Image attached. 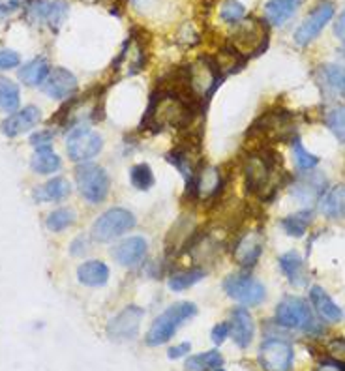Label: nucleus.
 Returning a JSON list of instances; mask_svg holds the SVG:
<instances>
[{"label": "nucleus", "instance_id": "nucleus-2", "mask_svg": "<svg viewBox=\"0 0 345 371\" xmlns=\"http://www.w3.org/2000/svg\"><path fill=\"white\" fill-rule=\"evenodd\" d=\"M278 160L276 154H272L269 150H259L246 156L244 161V184L246 190L251 195L264 199L270 197L276 192L278 188Z\"/></svg>", "mask_w": 345, "mask_h": 371}, {"label": "nucleus", "instance_id": "nucleus-14", "mask_svg": "<svg viewBox=\"0 0 345 371\" xmlns=\"http://www.w3.org/2000/svg\"><path fill=\"white\" fill-rule=\"evenodd\" d=\"M333 17H334L333 2H328V0L319 2V4L314 8V12L310 13V15L302 21V25L296 28V32H295L296 44L301 45V47L312 44L315 38L319 36L321 31L328 25V21H330Z\"/></svg>", "mask_w": 345, "mask_h": 371}, {"label": "nucleus", "instance_id": "nucleus-47", "mask_svg": "<svg viewBox=\"0 0 345 371\" xmlns=\"http://www.w3.org/2000/svg\"><path fill=\"white\" fill-rule=\"evenodd\" d=\"M317 371H345V364L336 362V360H328V362H321L317 365Z\"/></svg>", "mask_w": 345, "mask_h": 371}, {"label": "nucleus", "instance_id": "nucleus-23", "mask_svg": "<svg viewBox=\"0 0 345 371\" xmlns=\"http://www.w3.org/2000/svg\"><path fill=\"white\" fill-rule=\"evenodd\" d=\"M69 192H71V188H69L68 180L57 176V179L49 180V182L36 188L32 195L36 199V203H57V201L68 197Z\"/></svg>", "mask_w": 345, "mask_h": 371}, {"label": "nucleus", "instance_id": "nucleus-1", "mask_svg": "<svg viewBox=\"0 0 345 371\" xmlns=\"http://www.w3.org/2000/svg\"><path fill=\"white\" fill-rule=\"evenodd\" d=\"M195 106L197 104L184 96L178 88L160 90L152 96L149 111L143 118V126L154 131L184 130L194 122Z\"/></svg>", "mask_w": 345, "mask_h": 371}, {"label": "nucleus", "instance_id": "nucleus-37", "mask_svg": "<svg viewBox=\"0 0 345 371\" xmlns=\"http://www.w3.org/2000/svg\"><path fill=\"white\" fill-rule=\"evenodd\" d=\"M293 156H295L296 167L301 169V171H312V169L319 163V158L312 154V152H308V150L302 147L298 137L293 139Z\"/></svg>", "mask_w": 345, "mask_h": 371}, {"label": "nucleus", "instance_id": "nucleus-8", "mask_svg": "<svg viewBox=\"0 0 345 371\" xmlns=\"http://www.w3.org/2000/svg\"><path fill=\"white\" fill-rule=\"evenodd\" d=\"M103 149V139L98 131H94L88 126H74L69 131L68 141H66V150H68L69 160L76 163H85L100 154Z\"/></svg>", "mask_w": 345, "mask_h": 371}, {"label": "nucleus", "instance_id": "nucleus-48", "mask_svg": "<svg viewBox=\"0 0 345 371\" xmlns=\"http://www.w3.org/2000/svg\"><path fill=\"white\" fill-rule=\"evenodd\" d=\"M216 371H226V370H221V368H220V370H216Z\"/></svg>", "mask_w": 345, "mask_h": 371}, {"label": "nucleus", "instance_id": "nucleus-7", "mask_svg": "<svg viewBox=\"0 0 345 371\" xmlns=\"http://www.w3.org/2000/svg\"><path fill=\"white\" fill-rule=\"evenodd\" d=\"M76 182L81 195L90 204L103 203L111 190V179L107 171L94 163H81L76 169Z\"/></svg>", "mask_w": 345, "mask_h": 371}, {"label": "nucleus", "instance_id": "nucleus-28", "mask_svg": "<svg viewBox=\"0 0 345 371\" xmlns=\"http://www.w3.org/2000/svg\"><path fill=\"white\" fill-rule=\"evenodd\" d=\"M319 81L328 94H345V68L338 64H326L319 69Z\"/></svg>", "mask_w": 345, "mask_h": 371}, {"label": "nucleus", "instance_id": "nucleus-44", "mask_svg": "<svg viewBox=\"0 0 345 371\" xmlns=\"http://www.w3.org/2000/svg\"><path fill=\"white\" fill-rule=\"evenodd\" d=\"M69 252H71V255H76V257H81L83 254H87L88 252V238L87 236H77L76 240L71 242Z\"/></svg>", "mask_w": 345, "mask_h": 371}, {"label": "nucleus", "instance_id": "nucleus-13", "mask_svg": "<svg viewBox=\"0 0 345 371\" xmlns=\"http://www.w3.org/2000/svg\"><path fill=\"white\" fill-rule=\"evenodd\" d=\"M144 311L139 306H128L107 322V336L113 341H132L139 334Z\"/></svg>", "mask_w": 345, "mask_h": 371}, {"label": "nucleus", "instance_id": "nucleus-15", "mask_svg": "<svg viewBox=\"0 0 345 371\" xmlns=\"http://www.w3.org/2000/svg\"><path fill=\"white\" fill-rule=\"evenodd\" d=\"M264 235L259 229L246 231L239 236V240L233 246V261L242 268H251L258 265L259 257L263 254Z\"/></svg>", "mask_w": 345, "mask_h": 371}, {"label": "nucleus", "instance_id": "nucleus-42", "mask_svg": "<svg viewBox=\"0 0 345 371\" xmlns=\"http://www.w3.org/2000/svg\"><path fill=\"white\" fill-rule=\"evenodd\" d=\"M229 338V322H218L210 332V340L214 345H221Z\"/></svg>", "mask_w": 345, "mask_h": 371}, {"label": "nucleus", "instance_id": "nucleus-46", "mask_svg": "<svg viewBox=\"0 0 345 371\" xmlns=\"http://www.w3.org/2000/svg\"><path fill=\"white\" fill-rule=\"evenodd\" d=\"M334 34L345 44V10L338 15L336 23H334Z\"/></svg>", "mask_w": 345, "mask_h": 371}, {"label": "nucleus", "instance_id": "nucleus-3", "mask_svg": "<svg viewBox=\"0 0 345 371\" xmlns=\"http://www.w3.org/2000/svg\"><path fill=\"white\" fill-rule=\"evenodd\" d=\"M220 79L221 72L218 69V64L205 56L180 72V81L175 88H178L184 96H188L194 104H201L203 99L210 98Z\"/></svg>", "mask_w": 345, "mask_h": 371}, {"label": "nucleus", "instance_id": "nucleus-9", "mask_svg": "<svg viewBox=\"0 0 345 371\" xmlns=\"http://www.w3.org/2000/svg\"><path fill=\"white\" fill-rule=\"evenodd\" d=\"M135 227V216L126 208H109L92 225V238L111 242Z\"/></svg>", "mask_w": 345, "mask_h": 371}, {"label": "nucleus", "instance_id": "nucleus-22", "mask_svg": "<svg viewBox=\"0 0 345 371\" xmlns=\"http://www.w3.org/2000/svg\"><path fill=\"white\" fill-rule=\"evenodd\" d=\"M310 302L315 308V311L319 313L323 319L330 322H338L342 321V317H344V311L334 304V300L328 295L323 287H312V291H310Z\"/></svg>", "mask_w": 345, "mask_h": 371}, {"label": "nucleus", "instance_id": "nucleus-40", "mask_svg": "<svg viewBox=\"0 0 345 371\" xmlns=\"http://www.w3.org/2000/svg\"><path fill=\"white\" fill-rule=\"evenodd\" d=\"M19 64H21V56L17 55L15 51L0 49V72L17 68Z\"/></svg>", "mask_w": 345, "mask_h": 371}, {"label": "nucleus", "instance_id": "nucleus-31", "mask_svg": "<svg viewBox=\"0 0 345 371\" xmlns=\"http://www.w3.org/2000/svg\"><path fill=\"white\" fill-rule=\"evenodd\" d=\"M21 104V92L17 83L12 79L0 77V111L2 113H15L19 109Z\"/></svg>", "mask_w": 345, "mask_h": 371}, {"label": "nucleus", "instance_id": "nucleus-4", "mask_svg": "<svg viewBox=\"0 0 345 371\" xmlns=\"http://www.w3.org/2000/svg\"><path fill=\"white\" fill-rule=\"evenodd\" d=\"M195 315H197V306L194 302L173 304L152 322L149 332L144 336V343L149 347L165 345L176 334V330L186 321L194 319Z\"/></svg>", "mask_w": 345, "mask_h": 371}, {"label": "nucleus", "instance_id": "nucleus-20", "mask_svg": "<svg viewBox=\"0 0 345 371\" xmlns=\"http://www.w3.org/2000/svg\"><path fill=\"white\" fill-rule=\"evenodd\" d=\"M229 336L239 349H248L255 336V322L250 311L246 308L233 309L231 322H229Z\"/></svg>", "mask_w": 345, "mask_h": 371}, {"label": "nucleus", "instance_id": "nucleus-43", "mask_svg": "<svg viewBox=\"0 0 345 371\" xmlns=\"http://www.w3.org/2000/svg\"><path fill=\"white\" fill-rule=\"evenodd\" d=\"M190 351H192V343H190V341H184V343H178V345L171 347L169 351H167V356H169L171 360L183 358V356H186Z\"/></svg>", "mask_w": 345, "mask_h": 371}, {"label": "nucleus", "instance_id": "nucleus-45", "mask_svg": "<svg viewBox=\"0 0 345 371\" xmlns=\"http://www.w3.org/2000/svg\"><path fill=\"white\" fill-rule=\"evenodd\" d=\"M51 141H53V133L51 131H38L31 137V142L38 149V147H51Z\"/></svg>", "mask_w": 345, "mask_h": 371}, {"label": "nucleus", "instance_id": "nucleus-11", "mask_svg": "<svg viewBox=\"0 0 345 371\" xmlns=\"http://www.w3.org/2000/svg\"><path fill=\"white\" fill-rule=\"evenodd\" d=\"M258 358L264 371H289L295 360V351L289 341L270 338L259 347Z\"/></svg>", "mask_w": 345, "mask_h": 371}, {"label": "nucleus", "instance_id": "nucleus-6", "mask_svg": "<svg viewBox=\"0 0 345 371\" xmlns=\"http://www.w3.org/2000/svg\"><path fill=\"white\" fill-rule=\"evenodd\" d=\"M269 40V31L267 25L259 19H242L240 23H237V28L231 36V47L237 55L242 58L251 55H258L264 49Z\"/></svg>", "mask_w": 345, "mask_h": 371}, {"label": "nucleus", "instance_id": "nucleus-24", "mask_svg": "<svg viewBox=\"0 0 345 371\" xmlns=\"http://www.w3.org/2000/svg\"><path fill=\"white\" fill-rule=\"evenodd\" d=\"M77 279L87 287H103L109 281V266L101 261H87L77 268Z\"/></svg>", "mask_w": 345, "mask_h": 371}, {"label": "nucleus", "instance_id": "nucleus-39", "mask_svg": "<svg viewBox=\"0 0 345 371\" xmlns=\"http://www.w3.org/2000/svg\"><path fill=\"white\" fill-rule=\"evenodd\" d=\"M246 15V8L240 4L239 0H227L226 4L221 6L220 10V17L221 21L226 23H231V25H237L240 23Z\"/></svg>", "mask_w": 345, "mask_h": 371}, {"label": "nucleus", "instance_id": "nucleus-26", "mask_svg": "<svg viewBox=\"0 0 345 371\" xmlns=\"http://www.w3.org/2000/svg\"><path fill=\"white\" fill-rule=\"evenodd\" d=\"M319 208L326 217L345 216V186H334L319 199Z\"/></svg>", "mask_w": 345, "mask_h": 371}, {"label": "nucleus", "instance_id": "nucleus-12", "mask_svg": "<svg viewBox=\"0 0 345 371\" xmlns=\"http://www.w3.org/2000/svg\"><path fill=\"white\" fill-rule=\"evenodd\" d=\"M68 13V4L64 0H31L26 4L25 17L32 25H47L57 28L62 25Z\"/></svg>", "mask_w": 345, "mask_h": 371}, {"label": "nucleus", "instance_id": "nucleus-30", "mask_svg": "<svg viewBox=\"0 0 345 371\" xmlns=\"http://www.w3.org/2000/svg\"><path fill=\"white\" fill-rule=\"evenodd\" d=\"M224 365V356L220 351H207V353L194 354L186 360L184 371H216Z\"/></svg>", "mask_w": 345, "mask_h": 371}, {"label": "nucleus", "instance_id": "nucleus-18", "mask_svg": "<svg viewBox=\"0 0 345 371\" xmlns=\"http://www.w3.org/2000/svg\"><path fill=\"white\" fill-rule=\"evenodd\" d=\"M44 90L49 98L55 99H68L74 98L77 92V79L76 75L64 68H53L47 75V79L42 85Z\"/></svg>", "mask_w": 345, "mask_h": 371}, {"label": "nucleus", "instance_id": "nucleus-38", "mask_svg": "<svg viewBox=\"0 0 345 371\" xmlns=\"http://www.w3.org/2000/svg\"><path fill=\"white\" fill-rule=\"evenodd\" d=\"M326 126L339 142H345V106L336 107L326 115Z\"/></svg>", "mask_w": 345, "mask_h": 371}, {"label": "nucleus", "instance_id": "nucleus-16", "mask_svg": "<svg viewBox=\"0 0 345 371\" xmlns=\"http://www.w3.org/2000/svg\"><path fill=\"white\" fill-rule=\"evenodd\" d=\"M224 180H221L220 169L210 167V165H201L197 174H195L194 186L188 192L190 197L199 199V201H212L220 193Z\"/></svg>", "mask_w": 345, "mask_h": 371}, {"label": "nucleus", "instance_id": "nucleus-5", "mask_svg": "<svg viewBox=\"0 0 345 371\" xmlns=\"http://www.w3.org/2000/svg\"><path fill=\"white\" fill-rule=\"evenodd\" d=\"M276 322L291 330H302L308 334H319L321 324L304 298L285 297L276 308Z\"/></svg>", "mask_w": 345, "mask_h": 371}, {"label": "nucleus", "instance_id": "nucleus-33", "mask_svg": "<svg viewBox=\"0 0 345 371\" xmlns=\"http://www.w3.org/2000/svg\"><path fill=\"white\" fill-rule=\"evenodd\" d=\"M312 220H314V216H312V212L310 211L296 212V214H291V216L283 217L282 227L289 236L301 238V236L306 235V231L308 227H310Z\"/></svg>", "mask_w": 345, "mask_h": 371}, {"label": "nucleus", "instance_id": "nucleus-32", "mask_svg": "<svg viewBox=\"0 0 345 371\" xmlns=\"http://www.w3.org/2000/svg\"><path fill=\"white\" fill-rule=\"evenodd\" d=\"M280 268L283 270V274L287 276V279L291 283L302 285L304 283V261L296 252H287L280 257Z\"/></svg>", "mask_w": 345, "mask_h": 371}, {"label": "nucleus", "instance_id": "nucleus-10", "mask_svg": "<svg viewBox=\"0 0 345 371\" xmlns=\"http://www.w3.org/2000/svg\"><path fill=\"white\" fill-rule=\"evenodd\" d=\"M224 291L227 297L237 300L242 306H258L267 297L263 283L251 276H244V274L227 276L224 281Z\"/></svg>", "mask_w": 345, "mask_h": 371}, {"label": "nucleus", "instance_id": "nucleus-27", "mask_svg": "<svg viewBox=\"0 0 345 371\" xmlns=\"http://www.w3.org/2000/svg\"><path fill=\"white\" fill-rule=\"evenodd\" d=\"M62 165V161L55 154L51 147H38L31 160V167L34 173L38 174H53L57 173Z\"/></svg>", "mask_w": 345, "mask_h": 371}, {"label": "nucleus", "instance_id": "nucleus-49", "mask_svg": "<svg viewBox=\"0 0 345 371\" xmlns=\"http://www.w3.org/2000/svg\"><path fill=\"white\" fill-rule=\"evenodd\" d=\"M87 2H92V0H87Z\"/></svg>", "mask_w": 345, "mask_h": 371}, {"label": "nucleus", "instance_id": "nucleus-19", "mask_svg": "<svg viewBox=\"0 0 345 371\" xmlns=\"http://www.w3.org/2000/svg\"><path fill=\"white\" fill-rule=\"evenodd\" d=\"M146 252H149V246H146V240L143 236H132V238L119 242L111 249V255L120 266L132 268V266H137L139 263H143L144 257H146Z\"/></svg>", "mask_w": 345, "mask_h": 371}, {"label": "nucleus", "instance_id": "nucleus-21", "mask_svg": "<svg viewBox=\"0 0 345 371\" xmlns=\"http://www.w3.org/2000/svg\"><path fill=\"white\" fill-rule=\"evenodd\" d=\"M301 6L302 0H270L264 6V17L272 26H283Z\"/></svg>", "mask_w": 345, "mask_h": 371}, {"label": "nucleus", "instance_id": "nucleus-41", "mask_svg": "<svg viewBox=\"0 0 345 371\" xmlns=\"http://www.w3.org/2000/svg\"><path fill=\"white\" fill-rule=\"evenodd\" d=\"M326 353L330 356V360H336V362H342L345 364V340H333L328 345H326Z\"/></svg>", "mask_w": 345, "mask_h": 371}, {"label": "nucleus", "instance_id": "nucleus-29", "mask_svg": "<svg viewBox=\"0 0 345 371\" xmlns=\"http://www.w3.org/2000/svg\"><path fill=\"white\" fill-rule=\"evenodd\" d=\"M323 184H325V179L319 176V174H310V176H304L293 186L291 193L295 195L298 201L302 203H308V201H314V199L319 197V193L323 192Z\"/></svg>", "mask_w": 345, "mask_h": 371}, {"label": "nucleus", "instance_id": "nucleus-34", "mask_svg": "<svg viewBox=\"0 0 345 371\" xmlns=\"http://www.w3.org/2000/svg\"><path fill=\"white\" fill-rule=\"evenodd\" d=\"M205 278V270L203 268H190L184 272H176L169 278V289L173 291H186L188 287H194Z\"/></svg>", "mask_w": 345, "mask_h": 371}, {"label": "nucleus", "instance_id": "nucleus-25", "mask_svg": "<svg viewBox=\"0 0 345 371\" xmlns=\"http://www.w3.org/2000/svg\"><path fill=\"white\" fill-rule=\"evenodd\" d=\"M51 72V66L47 58L44 56H38L34 60L26 62L25 66L19 69V79L28 85V87H42L44 81L47 79V75Z\"/></svg>", "mask_w": 345, "mask_h": 371}, {"label": "nucleus", "instance_id": "nucleus-35", "mask_svg": "<svg viewBox=\"0 0 345 371\" xmlns=\"http://www.w3.org/2000/svg\"><path fill=\"white\" fill-rule=\"evenodd\" d=\"M74 223H76V212L69 211V208H58L47 216L45 227L53 233H60V231L71 227Z\"/></svg>", "mask_w": 345, "mask_h": 371}, {"label": "nucleus", "instance_id": "nucleus-36", "mask_svg": "<svg viewBox=\"0 0 345 371\" xmlns=\"http://www.w3.org/2000/svg\"><path fill=\"white\" fill-rule=\"evenodd\" d=\"M130 182L135 190H151L154 186V173H152L151 165L146 163H139V165H133L132 171H130Z\"/></svg>", "mask_w": 345, "mask_h": 371}, {"label": "nucleus", "instance_id": "nucleus-17", "mask_svg": "<svg viewBox=\"0 0 345 371\" xmlns=\"http://www.w3.org/2000/svg\"><path fill=\"white\" fill-rule=\"evenodd\" d=\"M42 120V111L36 106H26L23 109H17L12 113L6 120H2L0 130L6 137L13 139V137L23 135L26 131H31L34 126H38Z\"/></svg>", "mask_w": 345, "mask_h": 371}]
</instances>
